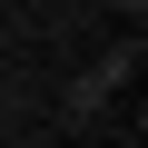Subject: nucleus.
Segmentation results:
<instances>
[{
  "instance_id": "f257e3e1",
  "label": "nucleus",
  "mask_w": 148,
  "mask_h": 148,
  "mask_svg": "<svg viewBox=\"0 0 148 148\" xmlns=\"http://www.w3.org/2000/svg\"><path fill=\"white\" fill-rule=\"evenodd\" d=\"M109 99H119V89L99 79V69H79V79H69V89H59V109H69V119H99Z\"/></svg>"
}]
</instances>
